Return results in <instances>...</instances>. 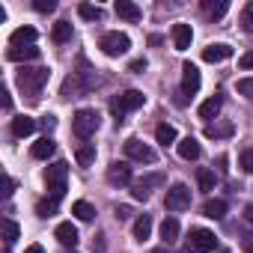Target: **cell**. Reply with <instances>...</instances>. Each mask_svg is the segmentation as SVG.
<instances>
[{"mask_svg": "<svg viewBox=\"0 0 253 253\" xmlns=\"http://www.w3.org/2000/svg\"><path fill=\"white\" fill-rule=\"evenodd\" d=\"M48 78H51V72H48V69H42V66H39V69H27V66H24V69L18 72V86L24 89V95H27V98H33V101H36V98H39V92H42V86L48 84Z\"/></svg>", "mask_w": 253, "mask_h": 253, "instance_id": "obj_1", "label": "cell"}, {"mask_svg": "<svg viewBox=\"0 0 253 253\" xmlns=\"http://www.w3.org/2000/svg\"><path fill=\"white\" fill-rule=\"evenodd\" d=\"M98 125H101V116H98V110H92V107H81V110L75 113V119H72V128H75V134H78L81 140H89V137L98 131Z\"/></svg>", "mask_w": 253, "mask_h": 253, "instance_id": "obj_2", "label": "cell"}, {"mask_svg": "<svg viewBox=\"0 0 253 253\" xmlns=\"http://www.w3.org/2000/svg\"><path fill=\"white\" fill-rule=\"evenodd\" d=\"M143 101H146V95H143L140 89H128V92H122L119 98H113V101H110V110H113V116H116V125L125 122V113H128V110L143 107Z\"/></svg>", "mask_w": 253, "mask_h": 253, "instance_id": "obj_3", "label": "cell"}, {"mask_svg": "<svg viewBox=\"0 0 253 253\" xmlns=\"http://www.w3.org/2000/svg\"><path fill=\"white\" fill-rule=\"evenodd\" d=\"M66 179H69V164L66 161H57L45 170V182H48V191H51V200H63L66 194Z\"/></svg>", "mask_w": 253, "mask_h": 253, "instance_id": "obj_4", "label": "cell"}, {"mask_svg": "<svg viewBox=\"0 0 253 253\" xmlns=\"http://www.w3.org/2000/svg\"><path fill=\"white\" fill-rule=\"evenodd\" d=\"M98 48H101L107 57H122V54H128L131 39L125 36V33H119V30H110V33H104V36H101Z\"/></svg>", "mask_w": 253, "mask_h": 253, "instance_id": "obj_5", "label": "cell"}, {"mask_svg": "<svg viewBox=\"0 0 253 253\" xmlns=\"http://www.w3.org/2000/svg\"><path fill=\"white\" fill-rule=\"evenodd\" d=\"M164 206H167V211H185V209L191 206V188L182 185V182H176V185L167 191Z\"/></svg>", "mask_w": 253, "mask_h": 253, "instance_id": "obj_6", "label": "cell"}, {"mask_svg": "<svg viewBox=\"0 0 253 253\" xmlns=\"http://www.w3.org/2000/svg\"><path fill=\"white\" fill-rule=\"evenodd\" d=\"M188 247H191L194 253H211V250L217 247V238H214V232H209V229H191Z\"/></svg>", "mask_w": 253, "mask_h": 253, "instance_id": "obj_7", "label": "cell"}, {"mask_svg": "<svg viewBox=\"0 0 253 253\" xmlns=\"http://www.w3.org/2000/svg\"><path fill=\"white\" fill-rule=\"evenodd\" d=\"M125 155H128L131 161H140V164H152L155 161V149H149L143 140L131 137L128 143H125Z\"/></svg>", "mask_w": 253, "mask_h": 253, "instance_id": "obj_8", "label": "cell"}, {"mask_svg": "<svg viewBox=\"0 0 253 253\" xmlns=\"http://www.w3.org/2000/svg\"><path fill=\"white\" fill-rule=\"evenodd\" d=\"M107 182L110 185H131V167H128V161H113L110 167H107Z\"/></svg>", "mask_w": 253, "mask_h": 253, "instance_id": "obj_9", "label": "cell"}, {"mask_svg": "<svg viewBox=\"0 0 253 253\" xmlns=\"http://www.w3.org/2000/svg\"><path fill=\"white\" fill-rule=\"evenodd\" d=\"M200 89V69L194 63L182 66V95H197Z\"/></svg>", "mask_w": 253, "mask_h": 253, "instance_id": "obj_10", "label": "cell"}, {"mask_svg": "<svg viewBox=\"0 0 253 253\" xmlns=\"http://www.w3.org/2000/svg\"><path fill=\"white\" fill-rule=\"evenodd\" d=\"M116 15L119 18H125V21H131V24H137L140 18H143V12H140V6L137 3H131V0H116Z\"/></svg>", "mask_w": 253, "mask_h": 253, "instance_id": "obj_11", "label": "cell"}, {"mask_svg": "<svg viewBox=\"0 0 253 253\" xmlns=\"http://www.w3.org/2000/svg\"><path fill=\"white\" fill-rule=\"evenodd\" d=\"M191 39H194L191 24H173V45H176V51H188Z\"/></svg>", "mask_w": 253, "mask_h": 253, "instance_id": "obj_12", "label": "cell"}, {"mask_svg": "<svg viewBox=\"0 0 253 253\" xmlns=\"http://www.w3.org/2000/svg\"><path fill=\"white\" fill-rule=\"evenodd\" d=\"M229 57H232V48H229L226 42L209 45V48L203 51V60H206V63H223V60H229Z\"/></svg>", "mask_w": 253, "mask_h": 253, "instance_id": "obj_13", "label": "cell"}, {"mask_svg": "<svg viewBox=\"0 0 253 253\" xmlns=\"http://www.w3.org/2000/svg\"><path fill=\"white\" fill-rule=\"evenodd\" d=\"M33 131H36V119H33V116L21 113V116L12 119V134H15V137H30Z\"/></svg>", "mask_w": 253, "mask_h": 253, "instance_id": "obj_14", "label": "cell"}, {"mask_svg": "<svg viewBox=\"0 0 253 253\" xmlns=\"http://www.w3.org/2000/svg\"><path fill=\"white\" fill-rule=\"evenodd\" d=\"M176 152H179V158H185V161H197V158H200V143H197V137H182V140L176 143Z\"/></svg>", "mask_w": 253, "mask_h": 253, "instance_id": "obj_15", "label": "cell"}, {"mask_svg": "<svg viewBox=\"0 0 253 253\" xmlns=\"http://www.w3.org/2000/svg\"><path fill=\"white\" fill-rule=\"evenodd\" d=\"M54 235H57V241H60V244H66V247H75V244H78V226H75L72 220L60 223V226L54 229Z\"/></svg>", "mask_w": 253, "mask_h": 253, "instance_id": "obj_16", "label": "cell"}, {"mask_svg": "<svg viewBox=\"0 0 253 253\" xmlns=\"http://www.w3.org/2000/svg\"><path fill=\"white\" fill-rule=\"evenodd\" d=\"M164 182V176H149V179H140V182H134L131 185V194H134V200H149V188L152 185H161Z\"/></svg>", "mask_w": 253, "mask_h": 253, "instance_id": "obj_17", "label": "cell"}, {"mask_svg": "<svg viewBox=\"0 0 253 253\" xmlns=\"http://www.w3.org/2000/svg\"><path fill=\"white\" fill-rule=\"evenodd\" d=\"M36 36H39V33H36V27H18V30L9 36V42H12V48H21V45L27 48V45H33V42H36Z\"/></svg>", "mask_w": 253, "mask_h": 253, "instance_id": "obj_18", "label": "cell"}, {"mask_svg": "<svg viewBox=\"0 0 253 253\" xmlns=\"http://www.w3.org/2000/svg\"><path fill=\"white\" fill-rule=\"evenodd\" d=\"M54 149H57V143H54V140L45 134V137H39V140L33 143V149H30V152H33V158L45 161V158H51V155H54Z\"/></svg>", "mask_w": 253, "mask_h": 253, "instance_id": "obj_19", "label": "cell"}, {"mask_svg": "<svg viewBox=\"0 0 253 253\" xmlns=\"http://www.w3.org/2000/svg\"><path fill=\"white\" fill-rule=\"evenodd\" d=\"M12 63H27V60H36L39 57V48L36 45H27V48H9V54H6Z\"/></svg>", "mask_w": 253, "mask_h": 253, "instance_id": "obj_20", "label": "cell"}, {"mask_svg": "<svg viewBox=\"0 0 253 253\" xmlns=\"http://www.w3.org/2000/svg\"><path fill=\"white\" fill-rule=\"evenodd\" d=\"M226 209H229V206H226V200H209V203L203 206V214H206V217H211V220H220V217L226 214Z\"/></svg>", "mask_w": 253, "mask_h": 253, "instance_id": "obj_21", "label": "cell"}, {"mask_svg": "<svg viewBox=\"0 0 253 253\" xmlns=\"http://www.w3.org/2000/svg\"><path fill=\"white\" fill-rule=\"evenodd\" d=\"M176 238H179V220L176 217H164V223H161V241L173 244Z\"/></svg>", "mask_w": 253, "mask_h": 253, "instance_id": "obj_22", "label": "cell"}, {"mask_svg": "<svg viewBox=\"0 0 253 253\" xmlns=\"http://www.w3.org/2000/svg\"><path fill=\"white\" fill-rule=\"evenodd\" d=\"M155 140H158L164 149L173 146V143H176V128H173V125H167V122H161L158 128H155Z\"/></svg>", "mask_w": 253, "mask_h": 253, "instance_id": "obj_23", "label": "cell"}, {"mask_svg": "<svg viewBox=\"0 0 253 253\" xmlns=\"http://www.w3.org/2000/svg\"><path fill=\"white\" fill-rule=\"evenodd\" d=\"M75 158H78L81 167H89V164L95 161V143H81L78 152H75Z\"/></svg>", "mask_w": 253, "mask_h": 253, "instance_id": "obj_24", "label": "cell"}, {"mask_svg": "<svg viewBox=\"0 0 253 253\" xmlns=\"http://www.w3.org/2000/svg\"><path fill=\"white\" fill-rule=\"evenodd\" d=\"M197 182H200V191H214V185H217V176H214V170H209V167H200V170H197Z\"/></svg>", "mask_w": 253, "mask_h": 253, "instance_id": "obj_25", "label": "cell"}, {"mask_svg": "<svg viewBox=\"0 0 253 253\" xmlns=\"http://www.w3.org/2000/svg\"><path fill=\"white\" fill-rule=\"evenodd\" d=\"M51 39H54L57 45L69 42V39H72V24H69V21H57V24H54V30H51Z\"/></svg>", "mask_w": 253, "mask_h": 253, "instance_id": "obj_26", "label": "cell"}, {"mask_svg": "<svg viewBox=\"0 0 253 253\" xmlns=\"http://www.w3.org/2000/svg\"><path fill=\"white\" fill-rule=\"evenodd\" d=\"M220 113V98L214 95V98H206L203 104H200V119H214Z\"/></svg>", "mask_w": 253, "mask_h": 253, "instance_id": "obj_27", "label": "cell"}, {"mask_svg": "<svg viewBox=\"0 0 253 253\" xmlns=\"http://www.w3.org/2000/svg\"><path fill=\"white\" fill-rule=\"evenodd\" d=\"M149 235H152V217L143 214V217L134 220V238H137V241H146Z\"/></svg>", "mask_w": 253, "mask_h": 253, "instance_id": "obj_28", "label": "cell"}, {"mask_svg": "<svg viewBox=\"0 0 253 253\" xmlns=\"http://www.w3.org/2000/svg\"><path fill=\"white\" fill-rule=\"evenodd\" d=\"M72 214H75L78 220H92V217H95V209H92L86 200H78V203L72 206Z\"/></svg>", "mask_w": 253, "mask_h": 253, "instance_id": "obj_29", "label": "cell"}, {"mask_svg": "<svg viewBox=\"0 0 253 253\" xmlns=\"http://www.w3.org/2000/svg\"><path fill=\"white\" fill-rule=\"evenodd\" d=\"M229 134H232V122H220V125H209L206 128V137H211V140H220Z\"/></svg>", "mask_w": 253, "mask_h": 253, "instance_id": "obj_30", "label": "cell"}, {"mask_svg": "<svg viewBox=\"0 0 253 253\" xmlns=\"http://www.w3.org/2000/svg\"><path fill=\"white\" fill-rule=\"evenodd\" d=\"M78 15L84 18V21H101V6H92V3H81L78 6Z\"/></svg>", "mask_w": 253, "mask_h": 253, "instance_id": "obj_31", "label": "cell"}, {"mask_svg": "<svg viewBox=\"0 0 253 253\" xmlns=\"http://www.w3.org/2000/svg\"><path fill=\"white\" fill-rule=\"evenodd\" d=\"M206 12H209V18H223L226 12H229V3H226V0H217V3H206Z\"/></svg>", "mask_w": 253, "mask_h": 253, "instance_id": "obj_32", "label": "cell"}, {"mask_svg": "<svg viewBox=\"0 0 253 253\" xmlns=\"http://www.w3.org/2000/svg\"><path fill=\"white\" fill-rule=\"evenodd\" d=\"M241 27H244V33H253V0L244 3V9H241Z\"/></svg>", "mask_w": 253, "mask_h": 253, "instance_id": "obj_33", "label": "cell"}, {"mask_svg": "<svg viewBox=\"0 0 253 253\" xmlns=\"http://www.w3.org/2000/svg\"><path fill=\"white\" fill-rule=\"evenodd\" d=\"M36 214H39V217H51V214H57V200H42V203L36 206Z\"/></svg>", "mask_w": 253, "mask_h": 253, "instance_id": "obj_34", "label": "cell"}, {"mask_svg": "<svg viewBox=\"0 0 253 253\" xmlns=\"http://www.w3.org/2000/svg\"><path fill=\"white\" fill-rule=\"evenodd\" d=\"M18 235H21L18 223H15V220H3V238H6V244H12Z\"/></svg>", "mask_w": 253, "mask_h": 253, "instance_id": "obj_35", "label": "cell"}, {"mask_svg": "<svg viewBox=\"0 0 253 253\" xmlns=\"http://www.w3.org/2000/svg\"><path fill=\"white\" fill-rule=\"evenodd\" d=\"M238 167H241L244 173H253V149H244V152L238 155Z\"/></svg>", "mask_w": 253, "mask_h": 253, "instance_id": "obj_36", "label": "cell"}, {"mask_svg": "<svg viewBox=\"0 0 253 253\" xmlns=\"http://www.w3.org/2000/svg\"><path fill=\"white\" fill-rule=\"evenodd\" d=\"M33 9H36V12H54V9H57V3H54V0H36Z\"/></svg>", "mask_w": 253, "mask_h": 253, "instance_id": "obj_37", "label": "cell"}, {"mask_svg": "<svg viewBox=\"0 0 253 253\" xmlns=\"http://www.w3.org/2000/svg\"><path fill=\"white\" fill-rule=\"evenodd\" d=\"M238 92L253 98V78H241V81H238Z\"/></svg>", "mask_w": 253, "mask_h": 253, "instance_id": "obj_38", "label": "cell"}, {"mask_svg": "<svg viewBox=\"0 0 253 253\" xmlns=\"http://www.w3.org/2000/svg\"><path fill=\"white\" fill-rule=\"evenodd\" d=\"M238 66H241V69H253V51H247V54H241V60H238Z\"/></svg>", "mask_w": 253, "mask_h": 253, "instance_id": "obj_39", "label": "cell"}, {"mask_svg": "<svg viewBox=\"0 0 253 253\" xmlns=\"http://www.w3.org/2000/svg\"><path fill=\"white\" fill-rule=\"evenodd\" d=\"M128 69H131L134 75H140V72H146V60H134V63H131Z\"/></svg>", "mask_w": 253, "mask_h": 253, "instance_id": "obj_40", "label": "cell"}, {"mask_svg": "<svg viewBox=\"0 0 253 253\" xmlns=\"http://www.w3.org/2000/svg\"><path fill=\"white\" fill-rule=\"evenodd\" d=\"M116 217H119V220L131 217V209H128V206H116Z\"/></svg>", "mask_w": 253, "mask_h": 253, "instance_id": "obj_41", "label": "cell"}, {"mask_svg": "<svg viewBox=\"0 0 253 253\" xmlns=\"http://www.w3.org/2000/svg\"><path fill=\"white\" fill-rule=\"evenodd\" d=\"M42 125H45V131H51L54 125H57V116H45V119H42Z\"/></svg>", "mask_w": 253, "mask_h": 253, "instance_id": "obj_42", "label": "cell"}, {"mask_svg": "<svg viewBox=\"0 0 253 253\" xmlns=\"http://www.w3.org/2000/svg\"><path fill=\"white\" fill-rule=\"evenodd\" d=\"M0 95H3V107H6V110H9V107H12V95H9V89H6V86H3V92H0Z\"/></svg>", "mask_w": 253, "mask_h": 253, "instance_id": "obj_43", "label": "cell"}, {"mask_svg": "<svg viewBox=\"0 0 253 253\" xmlns=\"http://www.w3.org/2000/svg\"><path fill=\"white\" fill-rule=\"evenodd\" d=\"M12 191H15V182H12V179H6V191H3V194H6V197H12Z\"/></svg>", "mask_w": 253, "mask_h": 253, "instance_id": "obj_44", "label": "cell"}, {"mask_svg": "<svg viewBox=\"0 0 253 253\" xmlns=\"http://www.w3.org/2000/svg\"><path fill=\"white\" fill-rule=\"evenodd\" d=\"M244 217H247V223H253V203H250V206L244 209Z\"/></svg>", "mask_w": 253, "mask_h": 253, "instance_id": "obj_45", "label": "cell"}, {"mask_svg": "<svg viewBox=\"0 0 253 253\" xmlns=\"http://www.w3.org/2000/svg\"><path fill=\"white\" fill-rule=\"evenodd\" d=\"M24 253H45V250H42V244H30V247H27Z\"/></svg>", "mask_w": 253, "mask_h": 253, "instance_id": "obj_46", "label": "cell"}, {"mask_svg": "<svg viewBox=\"0 0 253 253\" xmlns=\"http://www.w3.org/2000/svg\"><path fill=\"white\" fill-rule=\"evenodd\" d=\"M179 253H194V250H191V247H185V250H179Z\"/></svg>", "mask_w": 253, "mask_h": 253, "instance_id": "obj_47", "label": "cell"}, {"mask_svg": "<svg viewBox=\"0 0 253 253\" xmlns=\"http://www.w3.org/2000/svg\"><path fill=\"white\" fill-rule=\"evenodd\" d=\"M155 253H164V250H155Z\"/></svg>", "mask_w": 253, "mask_h": 253, "instance_id": "obj_48", "label": "cell"}, {"mask_svg": "<svg viewBox=\"0 0 253 253\" xmlns=\"http://www.w3.org/2000/svg\"><path fill=\"white\" fill-rule=\"evenodd\" d=\"M247 253H253V247H250V250H247Z\"/></svg>", "mask_w": 253, "mask_h": 253, "instance_id": "obj_49", "label": "cell"}, {"mask_svg": "<svg viewBox=\"0 0 253 253\" xmlns=\"http://www.w3.org/2000/svg\"><path fill=\"white\" fill-rule=\"evenodd\" d=\"M220 253H226V250H220Z\"/></svg>", "mask_w": 253, "mask_h": 253, "instance_id": "obj_50", "label": "cell"}]
</instances>
